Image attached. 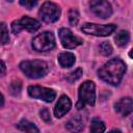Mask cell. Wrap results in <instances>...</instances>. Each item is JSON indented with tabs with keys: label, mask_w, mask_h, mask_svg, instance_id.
Returning <instances> with one entry per match:
<instances>
[{
	"label": "cell",
	"mask_w": 133,
	"mask_h": 133,
	"mask_svg": "<svg viewBox=\"0 0 133 133\" xmlns=\"http://www.w3.org/2000/svg\"><path fill=\"white\" fill-rule=\"evenodd\" d=\"M126 72V64L121 58H112L102 65L98 71V76L103 81L117 85Z\"/></svg>",
	"instance_id": "6da1fadb"
},
{
	"label": "cell",
	"mask_w": 133,
	"mask_h": 133,
	"mask_svg": "<svg viewBox=\"0 0 133 133\" xmlns=\"http://www.w3.org/2000/svg\"><path fill=\"white\" fill-rule=\"evenodd\" d=\"M20 70L31 79L42 78L49 72L47 62L43 60H25L20 63Z\"/></svg>",
	"instance_id": "7a4b0ae2"
},
{
	"label": "cell",
	"mask_w": 133,
	"mask_h": 133,
	"mask_svg": "<svg viewBox=\"0 0 133 133\" xmlns=\"http://www.w3.org/2000/svg\"><path fill=\"white\" fill-rule=\"evenodd\" d=\"M96 102V86L92 81H85L79 86L78 102L76 107L78 109L84 108L85 105L94 106Z\"/></svg>",
	"instance_id": "3957f363"
},
{
	"label": "cell",
	"mask_w": 133,
	"mask_h": 133,
	"mask_svg": "<svg viewBox=\"0 0 133 133\" xmlns=\"http://www.w3.org/2000/svg\"><path fill=\"white\" fill-rule=\"evenodd\" d=\"M55 47V37L51 31H44L32 39V48L37 52H47Z\"/></svg>",
	"instance_id": "277c9868"
},
{
	"label": "cell",
	"mask_w": 133,
	"mask_h": 133,
	"mask_svg": "<svg viewBox=\"0 0 133 133\" xmlns=\"http://www.w3.org/2000/svg\"><path fill=\"white\" fill-rule=\"evenodd\" d=\"M115 29H116V26L114 24L100 25V24H94V23H85L81 27V30L84 33L89 35H95V36H108Z\"/></svg>",
	"instance_id": "5b68a950"
},
{
	"label": "cell",
	"mask_w": 133,
	"mask_h": 133,
	"mask_svg": "<svg viewBox=\"0 0 133 133\" xmlns=\"http://www.w3.org/2000/svg\"><path fill=\"white\" fill-rule=\"evenodd\" d=\"M39 17L46 23H54L60 17V8L54 2H44L38 11Z\"/></svg>",
	"instance_id": "8992f818"
},
{
	"label": "cell",
	"mask_w": 133,
	"mask_h": 133,
	"mask_svg": "<svg viewBox=\"0 0 133 133\" xmlns=\"http://www.w3.org/2000/svg\"><path fill=\"white\" fill-rule=\"evenodd\" d=\"M39 27H41V23L37 20L27 16H24L20 20H16L11 23V31L15 34L19 33L23 29L29 32H35L36 30L39 29Z\"/></svg>",
	"instance_id": "52a82bcc"
},
{
	"label": "cell",
	"mask_w": 133,
	"mask_h": 133,
	"mask_svg": "<svg viewBox=\"0 0 133 133\" xmlns=\"http://www.w3.org/2000/svg\"><path fill=\"white\" fill-rule=\"evenodd\" d=\"M28 94L31 98L39 99L47 103L52 102L56 97V92L53 89L38 85H30L28 87Z\"/></svg>",
	"instance_id": "ba28073f"
},
{
	"label": "cell",
	"mask_w": 133,
	"mask_h": 133,
	"mask_svg": "<svg viewBox=\"0 0 133 133\" xmlns=\"http://www.w3.org/2000/svg\"><path fill=\"white\" fill-rule=\"evenodd\" d=\"M61 45L66 49H74L82 44V39L73 34L69 28H60L58 31Z\"/></svg>",
	"instance_id": "9c48e42d"
},
{
	"label": "cell",
	"mask_w": 133,
	"mask_h": 133,
	"mask_svg": "<svg viewBox=\"0 0 133 133\" xmlns=\"http://www.w3.org/2000/svg\"><path fill=\"white\" fill-rule=\"evenodd\" d=\"M90 10L101 19H107L112 15V7L109 2L104 0H94L89 3Z\"/></svg>",
	"instance_id": "30bf717a"
},
{
	"label": "cell",
	"mask_w": 133,
	"mask_h": 133,
	"mask_svg": "<svg viewBox=\"0 0 133 133\" xmlns=\"http://www.w3.org/2000/svg\"><path fill=\"white\" fill-rule=\"evenodd\" d=\"M71 106H72V102L70 100V98L65 95L61 96L56 105H55V108H54V115L56 117H62L66 112H69V110L71 109Z\"/></svg>",
	"instance_id": "8fae6325"
},
{
	"label": "cell",
	"mask_w": 133,
	"mask_h": 133,
	"mask_svg": "<svg viewBox=\"0 0 133 133\" xmlns=\"http://www.w3.org/2000/svg\"><path fill=\"white\" fill-rule=\"evenodd\" d=\"M114 108H115V111L118 112L121 115H123V116L129 115L132 112V110H133V102H132V99L130 97L122 98L121 100H118L115 103Z\"/></svg>",
	"instance_id": "7c38bea8"
},
{
	"label": "cell",
	"mask_w": 133,
	"mask_h": 133,
	"mask_svg": "<svg viewBox=\"0 0 133 133\" xmlns=\"http://www.w3.org/2000/svg\"><path fill=\"white\" fill-rule=\"evenodd\" d=\"M83 127H84L83 122H82L81 117H79V116H74V117H72V118L65 124L66 130H69V131L72 132V133H78V132L82 131V130H83Z\"/></svg>",
	"instance_id": "4fadbf2b"
},
{
	"label": "cell",
	"mask_w": 133,
	"mask_h": 133,
	"mask_svg": "<svg viewBox=\"0 0 133 133\" xmlns=\"http://www.w3.org/2000/svg\"><path fill=\"white\" fill-rule=\"evenodd\" d=\"M75 55L71 52H62L58 56V62L62 68H70L75 63Z\"/></svg>",
	"instance_id": "5bb4252c"
},
{
	"label": "cell",
	"mask_w": 133,
	"mask_h": 133,
	"mask_svg": "<svg viewBox=\"0 0 133 133\" xmlns=\"http://www.w3.org/2000/svg\"><path fill=\"white\" fill-rule=\"evenodd\" d=\"M17 127H18L21 131H23V132H25V133H39V131H38V129L36 128V126H35L33 123H31V122H29V121H27V119H22V121H20V122L18 123Z\"/></svg>",
	"instance_id": "9a60e30c"
},
{
	"label": "cell",
	"mask_w": 133,
	"mask_h": 133,
	"mask_svg": "<svg viewBox=\"0 0 133 133\" xmlns=\"http://www.w3.org/2000/svg\"><path fill=\"white\" fill-rule=\"evenodd\" d=\"M130 39V34L128 31L126 30H121L118 33H116L115 37H114V41H115V44L118 46V47H124L128 44Z\"/></svg>",
	"instance_id": "2e32d148"
},
{
	"label": "cell",
	"mask_w": 133,
	"mask_h": 133,
	"mask_svg": "<svg viewBox=\"0 0 133 133\" xmlns=\"http://www.w3.org/2000/svg\"><path fill=\"white\" fill-rule=\"evenodd\" d=\"M104 131H105V124L99 118H94L90 124V132L91 133H103Z\"/></svg>",
	"instance_id": "e0dca14e"
},
{
	"label": "cell",
	"mask_w": 133,
	"mask_h": 133,
	"mask_svg": "<svg viewBox=\"0 0 133 133\" xmlns=\"http://www.w3.org/2000/svg\"><path fill=\"white\" fill-rule=\"evenodd\" d=\"M9 42V35H8V29L5 23H0V44L6 45Z\"/></svg>",
	"instance_id": "ac0fdd59"
},
{
	"label": "cell",
	"mask_w": 133,
	"mask_h": 133,
	"mask_svg": "<svg viewBox=\"0 0 133 133\" xmlns=\"http://www.w3.org/2000/svg\"><path fill=\"white\" fill-rule=\"evenodd\" d=\"M9 90L12 96H19L22 90V83L20 80H14L9 85Z\"/></svg>",
	"instance_id": "d6986e66"
},
{
	"label": "cell",
	"mask_w": 133,
	"mask_h": 133,
	"mask_svg": "<svg viewBox=\"0 0 133 133\" xmlns=\"http://www.w3.org/2000/svg\"><path fill=\"white\" fill-rule=\"evenodd\" d=\"M82 76V70L81 69H77L71 73H69L66 76H65V79L70 82V83H73L75 81H77L79 78H81Z\"/></svg>",
	"instance_id": "ffe728a7"
},
{
	"label": "cell",
	"mask_w": 133,
	"mask_h": 133,
	"mask_svg": "<svg viewBox=\"0 0 133 133\" xmlns=\"http://www.w3.org/2000/svg\"><path fill=\"white\" fill-rule=\"evenodd\" d=\"M99 49H100V53L102 55H104V56H108V55H110L112 53V47L108 42H103L100 45Z\"/></svg>",
	"instance_id": "44dd1931"
},
{
	"label": "cell",
	"mask_w": 133,
	"mask_h": 133,
	"mask_svg": "<svg viewBox=\"0 0 133 133\" xmlns=\"http://www.w3.org/2000/svg\"><path fill=\"white\" fill-rule=\"evenodd\" d=\"M69 21H70V24L72 26H75L77 25L78 21H79V14L77 11V9L75 8H72L69 12Z\"/></svg>",
	"instance_id": "7402d4cb"
},
{
	"label": "cell",
	"mask_w": 133,
	"mask_h": 133,
	"mask_svg": "<svg viewBox=\"0 0 133 133\" xmlns=\"http://www.w3.org/2000/svg\"><path fill=\"white\" fill-rule=\"evenodd\" d=\"M20 4L22 6H24L25 8L27 9H31L33 8L36 4H37V1H28V0H21L20 1Z\"/></svg>",
	"instance_id": "603a6c76"
},
{
	"label": "cell",
	"mask_w": 133,
	"mask_h": 133,
	"mask_svg": "<svg viewBox=\"0 0 133 133\" xmlns=\"http://www.w3.org/2000/svg\"><path fill=\"white\" fill-rule=\"evenodd\" d=\"M39 115L45 121V122H50L51 121V117H50V112L47 108H43L41 111H39Z\"/></svg>",
	"instance_id": "cb8c5ba5"
},
{
	"label": "cell",
	"mask_w": 133,
	"mask_h": 133,
	"mask_svg": "<svg viewBox=\"0 0 133 133\" xmlns=\"http://www.w3.org/2000/svg\"><path fill=\"white\" fill-rule=\"evenodd\" d=\"M5 71H6L5 63H4L2 60H0V75H3V74L5 73Z\"/></svg>",
	"instance_id": "d4e9b609"
},
{
	"label": "cell",
	"mask_w": 133,
	"mask_h": 133,
	"mask_svg": "<svg viewBox=\"0 0 133 133\" xmlns=\"http://www.w3.org/2000/svg\"><path fill=\"white\" fill-rule=\"evenodd\" d=\"M3 104H4V97H3V95L0 92V107L3 106Z\"/></svg>",
	"instance_id": "484cf974"
},
{
	"label": "cell",
	"mask_w": 133,
	"mask_h": 133,
	"mask_svg": "<svg viewBox=\"0 0 133 133\" xmlns=\"http://www.w3.org/2000/svg\"><path fill=\"white\" fill-rule=\"evenodd\" d=\"M108 133H121V131H119V130H116V129H113V130L109 131Z\"/></svg>",
	"instance_id": "4316f807"
}]
</instances>
